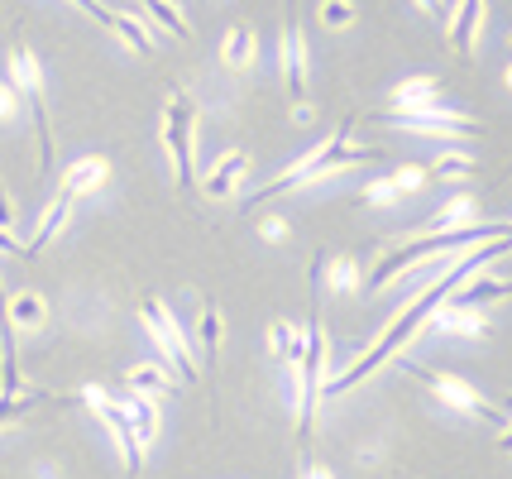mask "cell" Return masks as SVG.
<instances>
[{"label":"cell","mask_w":512,"mask_h":479,"mask_svg":"<svg viewBox=\"0 0 512 479\" xmlns=\"http://www.w3.org/2000/svg\"><path fill=\"white\" fill-rule=\"evenodd\" d=\"M245 173H249V154H245V149H230V154H221V159H216V168L201 178V192H206L211 202H225V197L240 187V178H245Z\"/></svg>","instance_id":"7c38bea8"},{"label":"cell","mask_w":512,"mask_h":479,"mask_svg":"<svg viewBox=\"0 0 512 479\" xmlns=\"http://www.w3.org/2000/svg\"><path fill=\"white\" fill-rule=\"evenodd\" d=\"M139 321H144V331H149V341H154L158 350V360L163 365H173L187 379V384H197L201 379V369L197 360H192V345H187V331H182V321L158 302V297H144L139 302Z\"/></svg>","instance_id":"8992f818"},{"label":"cell","mask_w":512,"mask_h":479,"mask_svg":"<svg viewBox=\"0 0 512 479\" xmlns=\"http://www.w3.org/2000/svg\"><path fill=\"white\" fill-rule=\"evenodd\" d=\"M10 321H15V331H39V326L48 321V302L24 288V293L10 297Z\"/></svg>","instance_id":"603a6c76"},{"label":"cell","mask_w":512,"mask_h":479,"mask_svg":"<svg viewBox=\"0 0 512 479\" xmlns=\"http://www.w3.org/2000/svg\"><path fill=\"white\" fill-rule=\"evenodd\" d=\"M67 216H72V197H67V192H58V197L48 202V211L39 216V226H34V240L24 245V254H39V250H44L48 240H53V235L67 226Z\"/></svg>","instance_id":"d6986e66"},{"label":"cell","mask_w":512,"mask_h":479,"mask_svg":"<svg viewBox=\"0 0 512 479\" xmlns=\"http://www.w3.org/2000/svg\"><path fill=\"white\" fill-rule=\"evenodd\" d=\"M254 24H235V29H230V34H225L221 39V63L230 72H245V68H254Z\"/></svg>","instance_id":"ac0fdd59"},{"label":"cell","mask_w":512,"mask_h":479,"mask_svg":"<svg viewBox=\"0 0 512 479\" xmlns=\"http://www.w3.org/2000/svg\"><path fill=\"white\" fill-rule=\"evenodd\" d=\"M364 202H369V206H393V202H398V187H393V178H374V183L364 187Z\"/></svg>","instance_id":"1f68e13d"},{"label":"cell","mask_w":512,"mask_h":479,"mask_svg":"<svg viewBox=\"0 0 512 479\" xmlns=\"http://www.w3.org/2000/svg\"><path fill=\"white\" fill-rule=\"evenodd\" d=\"M441 106V82L436 77H407L393 87V111H426Z\"/></svg>","instance_id":"2e32d148"},{"label":"cell","mask_w":512,"mask_h":479,"mask_svg":"<svg viewBox=\"0 0 512 479\" xmlns=\"http://www.w3.org/2000/svg\"><path fill=\"white\" fill-rule=\"evenodd\" d=\"M307 475H312V479H331V470H321V465H312Z\"/></svg>","instance_id":"ab89813d"},{"label":"cell","mask_w":512,"mask_h":479,"mask_svg":"<svg viewBox=\"0 0 512 479\" xmlns=\"http://www.w3.org/2000/svg\"><path fill=\"white\" fill-rule=\"evenodd\" d=\"M503 297H512V278H465L455 293L446 297V302H455V307H493V302H503Z\"/></svg>","instance_id":"4fadbf2b"},{"label":"cell","mask_w":512,"mask_h":479,"mask_svg":"<svg viewBox=\"0 0 512 479\" xmlns=\"http://www.w3.org/2000/svg\"><path fill=\"white\" fill-rule=\"evenodd\" d=\"M431 317H436V326H441L446 336H484V331H489L484 312H474V307H455V302H441Z\"/></svg>","instance_id":"e0dca14e"},{"label":"cell","mask_w":512,"mask_h":479,"mask_svg":"<svg viewBox=\"0 0 512 479\" xmlns=\"http://www.w3.org/2000/svg\"><path fill=\"white\" fill-rule=\"evenodd\" d=\"M268 341H273V355H278L283 365L297 369V360H302V331H292L288 321H273V336H268Z\"/></svg>","instance_id":"4316f807"},{"label":"cell","mask_w":512,"mask_h":479,"mask_svg":"<svg viewBox=\"0 0 512 479\" xmlns=\"http://www.w3.org/2000/svg\"><path fill=\"white\" fill-rule=\"evenodd\" d=\"M163 144L173 159V183L187 192L192 173H197V106L187 92H173L163 101Z\"/></svg>","instance_id":"5b68a950"},{"label":"cell","mask_w":512,"mask_h":479,"mask_svg":"<svg viewBox=\"0 0 512 479\" xmlns=\"http://www.w3.org/2000/svg\"><path fill=\"white\" fill-rule=\"evenodd\" d=\"M508 87H512V68H508Z\"/></svg>","instance_id":"b9f144b4"},{"label":"cell","mask_w":512,"mask_h":479,"mask_svg":"<svg viewBox=\"0 0 512 479\" xmlns=\"http://www.w3.org/2000/svg\"><path fill=\"white\" fill-rule=\"evenodd\" d=\"M326 274H331V288H335V293L355 288V264H350V259H331V254H326Z\"/></svg>","instance_id":"4dcf8cb0"},{"label":"cell","mask_w":512,"mask_h":479,"mask_svg":"<svg viewBox=\"0 0 512 479\" xmlns=\"http://www.w3.org/2000/svg\"><path fill=\"white\" fill-rule=\"evenodd\" d=\"M125 384H130V393H173V379L163 365H134L125 374Z\"/></svg>","instance_id":"d4e9b609"},{"label":"cell","mask_w":512,"mask_h":479,"mask_svg":"<svg viewBox=\"0 0 512 479\" xmlns=\"http://www.w3.org/2000/svg\"><path fill=\"white\" fill-rule=\"evenodd\" d=\"M292 120H297V125H312V106H307V101H302V106H292Z\"/></svg>","instance_id":"f35d334b"},{"label":"cell","mask_w":512,"mask_h":479,"mask_svg":"<svg viewBox=\"0 0 512 479\" xmlns=\"http://www.w3.org/2000/svg\"><path fill=\"white\" fill-rule=\"evenodd\" d=\"M20 115V92L10 82H0V120H15Z\"/></svg>","instance_id":"836d02e7"},{"label":"cell","mask_w":512,"mask_h":479,"mask_svg":"<svg viewBox=\"0 0 512 479\" xmlns=\"http://www.w3.org/2000/svg\"><path fill=\"white\" fill-rule=\"evenodd\" d=\"M402 369L412 374V379H422L446 408H460V412H469V417H484V422H493V427H503V403H489L484 393L474 384H465V379H455V374H441V369H426V365H417V360H402Z\"/></svg>","instance_id":"ba28073f"},{"label":"cell","mask_w":512,"mask_h":479,"mask_svg":"<svg viewBox=\"0 0 512 479\" xmlns=\"http://www.w3.org/2000/svg\"><path fill=\"white\" fill-rule=\"evenodd\" d=\"M10 221H15V206H10V197H5V183H0V230H10Z\"/></svg>","instance_id":"8d00e7d4"},{"label":"cell","mask_w":512,"mask_h":479,"mask_svg":"<svg viewBox=\"0 0 512 479\" xmlns=\"http://www.w3.org/2000/svg\"><path fill=\"white\" fill-rule=\"evenodd\" d=\"M106 178H111V163L91 154V159H77L72 168H67L58 192H67V197H87V192H96V187H106Z\"/></svg>","instance_id":"9a60e30c"},{"label":"cell","mask_w":512,"mask_h":479,"mask_svg":"<svg viewBox=\"0 0 512 479\" xmlns=\"http://www.w3.org/2000/svg\"><path fill=\"white\" fill-rule=\"evenodd\" d=\"M498 446H503V451H512V427H508L503 436H498Z\"/></svg>","instance_id":"60d3db41"},{"label":"cell","mask_w":512,"mask_h":479,"mask_svg":"<svg viewBox=\"0 0 512 479\" xmlns=\"http://www.w3.org/2000/svg\"><path fill=\"white\" fill-rule=\"evenodd\" d=\"M111 34L120 39L125 48H134V53H154V34L144 29V24L134 20V15H125V10H115V20H111Z\"/></svg>","instance_id":"cb8c5ba5"},{"label":"cell","mask_w":512,"mask_h":479,"mask_svg":"<svg viewBox=\"0 0 512 479\" xmlns=\"http://www.w3.org/2000/svg\"><path fill=\"white\" fill-rule=\"evenodd\" d=\"M201 355H206V365H216V355H221V312L211 297L201 302Z\"/></svg>","instance_id":"484cf974"},{"label":"cell","mask_w":512,"mask_h":479,"mask_svg":"<svg viewBox=\"0 0 512 479\" xmlns=\"http://www.w3.org/2000/svg\"><path fill=\"white\" fill-rule=\"evenodd\" d=\"M469 173H474V159H469V154H441V159H436V178H446V183L469 178Z\"/></svg>","instance_id":"f1b7e54d"},{"label":"cell","mask_w":512,"mask_h":479,"mask_svg":"<svg viewBox=\"0 0 512 479\" xmlns=\"http://www.w3.org/2000/svg\"><path fill=\"white\" fill-rule=\"evenodd\" d=\"M130 5H139V10H144L154 24H163L173 39H192V24H187V15H182L173 0H130Z\"/></svg>","instance_id":"7402d4cb"},{"label":"cell","mask_w":512,"mask_h":479,"mask_svg":"<svg viewBox=\"0 0 512 479\" xmlns=\"http://www.w3.org/2000/svg\"><path fill=\"white\" fill-rule=\"evenodd\" d=\"M321 278H326V254H316L312 264V312H307V331H302V360L292 369L297 379V436L302 446L312 441L316 403H321V384H326V321H321Z\"/></svg>","instance_id":"3957f363"},{"label":"cell","mask_w":512,"mask_h":479,"mask_svg":"<svg viewBox=\"0 0 512 479\" xmlns=\"http://www.w3.org/2000/svg\"><path fill=\"white\" fill-rule=\"evenodd\" d=\"M355 20H359L355 0H321V24L326 29H350Z\"/></svg>","instance_id":"83f0119b"},{"label":"cell","mask_w":512,"mask_h":479,"mask_svg":"<svg viewBox=\"0 0 512 479\" xmlns=\"http://www.w3.org/2000/svg\"><path fill=\"white\" fill-rule=\"evenodd\" d=\"M10 87L29 101V111H34V130H39V163L53 168V125H48V106H44V68H39L34 48L10 44Z\"/></svg>","instance_id":"52a82bcc"},{"label":"cell","mask_w":512,"mask_h":479,"mask_svg":"<svg viewBox=\"0 0 512 479\" xmlns=\"http://www.w3.org/2000/svg\"><path fill=\"white\" fill-rule=\"evenodd\" d=\"M508 250H512V230H508V235H498V240H484V245L465 250V254H460V259H455V264L446 269V274L426 278L422 288H417V297H412V302L402 307L398 317L388 321V331H383L379 341L369 345V350H364V355H359V360L345 369V374H335V379H326V384H321V398H326V393H350L355 384H364V379H369L374 369L388 365V360L398 355L402 345H407L412 336H417V331H422L426 317H431V312H436V307H441V302H446V297L455 293V288H460L465 278H474L479 269H484V264H489V259H498V254H508Z\"/></svg>","instance_id":"6da1fadb"},{"label":"cell","mask_w":512,"mask_h":479,"mask_svg":"<svg viewBox=\"0 0 512 479\" xmlns=\"http://www.w3.org/2000/svg\"><path fill=\"white\" fill-rule=\"evenodd\" d=\"M508 408H512V398H508Z\"/></svg>","instance_id":"7bdbcfd3"},{"label":"cell","mask_w":512,"mask_h":479,"mask_svg":"<svg viewBox=\"0 0 512 479\" xmlns=\"http://www.w3.org/2000/svg\"><path fill=\"white\" fill-rule=\"evenodd\" d=\"M383 125L407 130V135H426V139H474L479 125L469 115H455L446 106H426V111H388Z\"/></svg>","instance_id":"30bf717a"},{"label":"cell","mask_w":512,"mask_h":479,"mask_svg":"<svg viewBox=\"0 0 512 479\" xmlns=\"http://www.w3.org/2000/svg\"><path fill=\"white\" fill-rule=\"evenodd\" d=\"M34 403H44V393H20V398H0V427H5V422H15V417H24V412L34 408Z\"/></svg>","instance_id":"f546056e"},{"label":"cell","mask_w":512,"mask_h":479,"mask_svg":"<svg viewBox=\"0 0 512 479\" xmlns=\"http://www.w3.org/2000/svg\"><path fill=\"white\" fill-rule=\"evenodd\" d=\"M259 235H273V240H283V235H288V226H283L278 216H264V221H259Z\"/></svg>","instance_id":"d590c367"},{"label":"cell","mask_w":512,"mask_h":479,"mask_svg":"<svg viewBox=\"0 0 512 479\" xmlns=\"http://www.w3.org/2000/svg\"><path fill=\"white\" fill-rule=\"evenodd\" d=\"M474 226V197H455V202H446L431 221H422V235H441V230H465Z\"/></svg>","instance_id":"ffe728a7"},{"label":"cell","mask_w":512,"mask_h":479,"mask_svg":"<svg viewBox=\"0 0 512 479\" xmlns=\"http://www.w3.org/2000/svg\"><path fill=\"white\" fill-rule=\"evenodd\" d=\"M479 24H484V0H460L455 15H450V44L460 48V58L474 53V39H479Z\"/></svg>","instance_id":"5bb4252c"},{"label":"cell","mask_w":512,"mask_h":479,"mask_svg":"<svg viewBox=\"0 0 512 479\" xmlns=\"http://www.w3.org/2000/svg\"><path fill=\"white\" fill-rule=\"evenodd\" d=\"M82 403L106 422L111 441L120 446V456H125V465H130V475H139V470H144V446H139V436H134V427H130V412L120 408V398H111L101 384H87L82 388Z\"/></svg>","instance_id":"9c48e42d"},{"label":"cell","mask_w":512,"mask_h":479,"mask_svg":"<svg viewBox=\"0 0 512 479\" xmlns=\"http://www.w3.org/2000/svg\"><path fill=\"white\" fill-rule=\"evenodd\" d=\"M0 254H24L20 240H10V230H0Z\"/></svg>","instance_id":"74e56055"},{"label":"cell","mask_w":512,"mask_h":479,"mask_svg":"<svg viewBox=\"0 0 512 479\" xmlns=\"http://www.w3.org/2000/svg\"><path fill=\"white\" fill-rule=\"evenodd\" d=\"M283 87H288L292 106L307 101V44L292 20H283Z\"/></svg>","instance_id":"8fae6325"},{"label":"cell","mask_w":512,"mask_h":479,"mask_svg":"<svg viewBox=\"0 0 512 479\" xmlns=\"http://www.w3.org/2000/svg\"><path fill=\"white\" fill-rule=\"evenodd\" d=\"M508 230L512 226H484V221H474V226H465V230H441V235H422V240H398V245L374 264V274L364 278V293H379V288H388L393 278L422 269L426 259H441V254L460 259L465 250L484 245V240H498V235H508Z\"/></svg>","instance_id":"7a4b0ae2"},{"label":"cell","mask_w":512,"mask_h":479,"mask_svg":"<svg viewBox=\"0 0 512 479\" xmlns=\"http://www.w3.org/2000/svg\"><path fill=\"white\" fill-rule=\"evenodd\" d=\"M422 183H426L422 168H398V173H393V187H398V197H402V192H422Z\"/></svg>","instance_id":"d6a6232c"},{"label":"cell","mask_w":512,"mask_h":479,"mask_svg":"<svg viewBox=\"0 0 512 479\" xmlns=\"http://www.w3.org/2000/svg\"><path fill=\"white\" fill-rule=\"evenodd\" d=\"M120 408L130 412V427H134V436H139V446H149V441L158 436V408L144 398V393H125Z\"/></svg>","instance_id":"44dd1931"},{"label":"cell","mask_w":512,"mask_h":479,"mask_svg":"<svg viewBox=\"0 0 512 479\" xmlns=\"http://www.w3.org/2000/svg\"><path fill=\"white\" fill-rule=\"evenodd\" d=\"M417 10H422L426 20H436V24H450V0H417Z\"/></svg>","instance_id":"e575fe53"},{"label":"cell","mask_w":512,"mask_h":479,"mask_svg":"<svg viewBox=\"0 0 512 479\" xmlns=\"http://www.w3.org/2000/svg\"><path fill=\"white\" fill-rule=\"evenodd\" d=\"M379 154L374 149H364V144H355L350 139V125L340 130V135H331V139H321L307 159H297L283 173V178H273V183L254 197V202H273V197H283V192H297V187H307V183H321L326 173H340V168H355V163H374Z\"/></svg>","instance_id":"277c9868"}]
</instances>
